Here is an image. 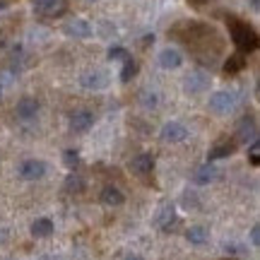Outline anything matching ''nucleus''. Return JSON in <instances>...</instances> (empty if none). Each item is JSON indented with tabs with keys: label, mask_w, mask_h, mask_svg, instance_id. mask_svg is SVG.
<instances>
[{
	"label": "nucleus",
	"mask_w": 260,
	"mask_h": 260,
	"mask_svg": "<svg viewBox=\"0 0 260 260\" xmlns=\"http://www.w3.org/2000/svg\"><path fill=\"white\" fill-rule=\"evenodd\" d=\"M80 84H82L84 89L99 92V89H106V84H109V77H106L102 70H89V73H84L82 77H80Z\"/></svg>",
	"instance_id": "nucleus-5"
},
{
	"label": "nucleus",
	"mask_w": 260,
	"mask_h": 260,
	"mask_svg": "<svg viewBox=\"0 0 260 260\" xmlns=\"http://www.w3.org/2000/svg\"><path fill=\"white\" fill-rule=\"evenodd\" d=\"M125 58H130V56H128V51H125L123 46L109 48V60H125Z\"/></svg>",
	"instance_id": "nucleus-23"
},
{
	"label": "nucleus",
	"mask_w": 260,
	"mask_h": 260,
	"mask_svg": "<svg viewBox=\"0 0 260 260\" xmlns=\"http://www.w3.org/2000/svg\"><path fill=\"white\" fill-rule=\"evenodd\" d=\"M222 176L219 174V169L214 167V164H203V167H198L195 169V174H193V178H195V183H200V186H207V183H212V181H217V178Z\"/></svg>",
	"instance_id": "nucleus-11"
},
{
	"label": "nucleus",
	"mask_w": 260,
	"mask_h": 260,
	"mask_svg": "<svg viewBox=\"0 0 260 260\" xmlns=\"http://www.w3.org/2000/svg\"><path fill=\"white\" fill-rule=\"evenodd\" d=\"M190 5H195V8H200V5H205V3H210V0H188Z\"/></svg>",
	"instance_id": "nucleus-28"
},
{
	"label": "nucleus",
	"mask_w": 260,
	"mask_h": 260,
	"mask_svg": "<svg viewBox=\"0 0 260 260\" xmlns=\"http://www.w3.org/2000/svg\"><path fill=\"white\" fill-rule=\"evenodd\" d=\"M251 243H253V246H260V226H258V224L251 229Z\"/></svg>",
	"instance_id": "nucleus-26"
},
{
	"label": "nucleus",
	"mask_w": 260,
	"mask_h": 260,
	"mask_svg": "<svg viewBox=\"0 0 260 260\" xmlns=\"http://www.w3.org/2000/svg\"><path fill=\"white\" fill-rule=\"evenodd\" d=\"M68 10L65 0H34V12L41 17H58Z\"/></svg>",
	"instance_id": "nucleus-3"
},
{
	"label": "nucleus",
	"mask_w": 260,
	"mask_h": 260,
	"mask_svg": "<svg viewBox=\"0 0 260 260\" xmlns=\"http://www.w3.org/2000/svg\"><path fill=\"white\" fill-rule=\"evenodd\" d=\"M8 239H10L8 229H0V246H3V243H8Z\"/></svg>",
	"instance_id": "nucleus-27"
},
{
	"label": "nucleus",
	"mask_w": 260,
	"mask_h": 260,
	"mask_svg": "<svg viewBox=\"0 0 260 260\" xmlns=\"http://www.w3.org/2000/svg\"><path fill=\"white\" fill-rule=\"evenodd\" d=\"M130 169L135 174H140V176H147V174H152V169H154V159L149 157V154H138V157L130 161Z\"/></svg>",
	"instance_id": "nucleus-14"
},
{
	"label": "nucleus",
	"mask_w": 260,
	"mask_h": 260,
	"mask_svg": "<svg viewBox=\"0 0 260 260\" xmlns=\"http://www.w3.org/2000/svg\"><path fill=\"white\" fill-rule=\"evenodd\" d=\"M207 236H210V234H207L205 226H190V229L186 232V239L193 243V246H203V243H207Z\"/></svg>",
	"instance_id": "nucleus-20"
},
{
	"label": "nucleus",
	"mask_w": 260,
	"mask_h": 260,
	"mask_svg": "<svg viewBox=\"0 0 260 260\" xmlns=\"http://www.w3.org/2000/svg\"><path fill=\"white\" fill-rule=\"evenodd\" d=\"M239 140L241 142H253V140H258V125H255V118L253 116H243L241 121H239Z\"/></svg>",
	"instance_id": "nucleus-9"
},
{
	"label": "nucleus",
	"mask_w": 260,
	"mask_h": 260,
	"mask_svg": "<svg viewBox=\"0 0 260 260\" xmlns=\"http://www.w3.org/2000/svg\"><path fill=\"white\" fill-rule=\"evenodd\" d=\"M234 149H236L234 140H219V142L210 149V161H214V159H222V157H229V154H234Z\"/></svg>",
	"instance_id": "nucleus-16"
},
{
	"label": "nucleus",
	"mask_w": 260,
	"mask_h": 260,
	"mask_svg": "<svg viewBox=\"0 0 260 260\" xmlns=\"http://www.w3.org/2000/svg\"><path fill=\"white\" fill-rule=\"evenodd\" d=\"M0 96H3V87H0Z\"/></svg>",
	"instance_id": "nucleus-31"
},
{
	"label": "nucleus",
	"mask_w": 260,
	"mask_h": 260,
	"mask_svg": "<svg viewBox=\"0 0 260 260\" xmlns=\"http://www.w3.org/2000/svg\"><path fill=\"white\" fill-rule=\"evenodd\" d=\"M243 68H246V56H243V53H234V56L226 58V63H224V73L236 75V73H241Z\"/></svg>",
	"instance_id": "nucleus-19"
},
{
	"label": "nucleus",
	"mask_w": 260,
	"mask_h": 260,
	"mask_svg": "<svg viewBox=\"0 0 260 260\" xmlns=\"http://www.w3.org/2000/svg\"><path fill=\"white\" fill-rule=\"evenodd\" d=\"M135 75H138V63L133 58H125L123 60V70H121V82H130Z\"/></svg>",
	"instance_id": "nucleus-22"
},
{
	"label": "nucleus",
	"mask_w": 260,
	"mask_h": 260,
	"mask_svg": "<svg viewBox=\"0 0 260 260\" xmlns=\"http://www.w3.org/2000/svg\"><path fill=\"white\" fill-rule=\"evenodd\" d=\"M94 123V116L92 111H87V109H80V111H75L73 116H70V128L75 130V133H87V130L92 128Z\"/></svg>",
	"instance_id": "nucleus-8"
},
{
	"label": "nucleus",
	"mask_w": 260,
	"mask_h": 260,
	"mask_svg": "<svg viewBox=\"0 0 260 260\" xmlns=\"http://www.w3.org/2000/svg\"><path fill=\"white\" fill-rule=\"evenodd\" d=\"M37 113H39V102L37 99L24 96V99H19L17 102V118L19 121H31V118H37Z\"/></svg>",
	"instance_id": "nucleus-12"
},
{
	"label": "nucleus",
	"mask_w": 260,
	"mask_h": 260,
	"mask_svg": "<svg viewBox=\"0 0 260 260\" xmlns=\"http://www.w3.org/2000/svg\"><path fill=\"white\" fill-rule=\"evenodd\" d=\"M142 104L149 106V109H154V106H157V94L154 92H142Z\"/></svg>",
	"instance_id": "nucleus-25"
},
{
	"label": "nucleus",
	"mask_w": 260,
	"mask_h": 260,
	"mask_svg": "<svg viewBox=\"0 0 260 260\" xmlns=\"http://www.w3.org/2000/svg\"><path fill=\"white\" fill-rule=\"evenodd\" d=\"M207 75L205 73H193L190 77L186 80V92H193V94H198V92H203L205 87H207Z\"/></svg>",
	"instance_id": "nucleus-17"
},
{
	"label": "nucleus",
	"mask_w": 260,
	"mask_h": 260,
	"mask_svg": "<svg viewBox=\"0 0 260 260\" xmlns=\"http://www.w3.org/2000/svg\"><path fill=\"white\" fill-rule=\"evenodd\" d=\"M63 31L68 37H75V39H89L92 37V24L87 19H70L68 24L63 27Z\"/></svg>",
	"instance_id": "nucleus-6"
},
{
	"label": "nucleus",
	"mask_w": 260,
	"mask_h": 260,
	"mask_svg": "<svg viewBox=\"0 0 260 260\" xmlns=\"http://www.w3.org/2000/svg\"><path fill=\"white\" fill-rule=\"evenodd\" d=\"M3 8H8V0H0V10Z\"/></svg>",
	"instance_id": "nucleus-30"
},
{
	"label": "nucleus",
	"mask_w": 260,
	"mask_h": 260,
	"mask_svg": "<svg viewBox=\"0 0 260 260\" xmlns=\"http://www.w3.org/2000/svg\"><path fill=\"white\" fill-rule=\"evenodd\" d=\"M161 138L167 140V142H183V140L188 138V128L183 125V123L171 121L161 128Z\"/></svg>",
	"instance_id": "nucleus-7"
},
{
	"label": "nucleus",
	"mask_w": 260,
	"mask_h": 260,
	"mask_svg": "<svg viewBox=\"0 0 260 260\" xmlns=\"http://www.w3.org/2000/svg\"><path fill=\"white\" fill-rule=\"evenodd\" d=\"M157 226L161 229V232H171V226H174V222H176V207L171 203L161 205V210L157 212Z\"/></svg>",
	"instance_id": "nucleus-10"
},
{
	"label": "nucleus",
	"mask_w": 260,
	"mask_h": 260,
	"mask_svg": "<svg viewBox=\"0 0 260 260\" xmlns=\"http://www.w3.org/2000/svg\"><path fill=\"white\" fill-rule=\"evenodd\" d=\"M17 171L24 181H37V178H41L46 174V164H44L41 159H27V161L19 164Z\"/></svg>",
	"instance_id": "nucleus-4"
},
{
	"label": "nucleus",
	"mask_w": 260,
	"mask_h": 260,
	"mask_svg": "<svg viewBox=\"0 0 260 260\" xmlns=\"http://www.w3.org/2000/svg\"><path fill=\"white\" fill-rule=\"evenodd\" d=\"M65 190L68 193H82L84 190V178L80 174H70L65 178Z\"/></svg>",
	"instance_id": "nucleus-21"
},
{
	"label": "nucleus",
	"mask_w": 260,
	"mask_h": 260,
	"mask_svg": "<svg viewBox=\"0 0 260 260\" xmlns=\"http://www.w3.org/2000/svg\"><path fill=\"white\" fill-rule=\"evenodd\" d=\"M63 161H65V167L75 169V167H77V161H80V154H77L75 149H68V152L63 154Z\"/></svg>",
	"instance_id": "nucleus-24"
},
{
	"label": "nucleus",
	"mask_w": 260,
	"mask_h": 260,
	"mask_svg": "<svg viewBox=\"0 0 260 260\" xmlns=\"http://www.w3.org/2000/svg\"><path fill=\"white\" fill-rule=\"evenodd\" d=\"M89 3H96V0H89Z\"/></svg>",
	"instance_id": "nucleus-32"
},
{
	"label": "nucleus",
	"mask_w": 260,
	"mask_h": 260,
	"mask_svg": "<svg viewBox=\"0 0 260 260\" xmlns=\"http://www.w3.org/2000/svg\"><path fill=\"white\" fill-rule=\"evenodd\" d=\"M102 203L109 205V207H118V205L125 203V195H123L116 186H106L102 190Z\"/></svg>",
	"instance_id": "nucleus-15"
},
{
	"label": "nucleus",
	"mask_w": 260,
	"mask_h": 260,
	"mask_svg": "<svg viewBox=\"0 0 260 260\" xmlns=\"http://www.w3.org/2000/svg\"><path fill=\"white\" fill-rule=\"evenodd\" d=\"M226 24H229V34H232V41L239 48V53L248 56L251 51L258 48V34L248 22H243L239 17H226Z\"/></svg>",
	"instance_id": "nucleus-1"
},
{
	"label": "nucleus",
	"mask_w": 260,
	"mask_h": 260,
	"mask_svg": "<svg viewBox=\"0 0 260 260\" xmlns=\"http://www.w3.org/2000/svg\"><path fill=\"white\" fill-rule=\"evenodd\" d=\"M236 102H239L236 94L222 89V92H214L212 96H210V109H212L214 113H219V116H226V113H232L234 109H236Z\"/></svg>",
	"instance_id": "nucleus-2"
},
{
	"label": "nucleus",
	"mask_w": 260,
	"mask_h": 260,
	"mask_svg": "<svg viewBox=\"0 0 260 260\" xmlns=\"http://www.w3.org/2000/svg\"><path fill=\"white\" fill-rule=\"evenodd\" d=\"M125 260H142L140 255H125Z\"/></svg>",
	"instance_id": "nucleus-29"
},
{
	"label": "nucleus",
	"mask_w": 260,
	"mask_h": 260,
	"mask_svg": "<svg viewBox=\"0 0 260 260\" xmlns=\"http://www.w3.org/2000/svg\"><path fill=\"white\" fill-rule=\"evenodd\" d=\"M31 234H34L37 239H46V236L53 234V222H51L48 217H41V219H37V222L31 224Z\"/></svg>",
	"instance_id": "nucleus-18"
},
{
	"label": "nucleus",
	"mask_w": 260,
	"mask_h": 260,
	"mask_svg": "<svg viewBox=\"0 0 260 260\" xmlns=\"http://www.w3.org/2000/svg\"><path fill=\"white\" fill-rule=\"evenodd\" d=\"M159 65L164 68V70H176L183 65V56H181V51L176 48H164L161 53H159Z\"/></svg>",
	"instance_id": "nucleus-13"
}]
</instances>
